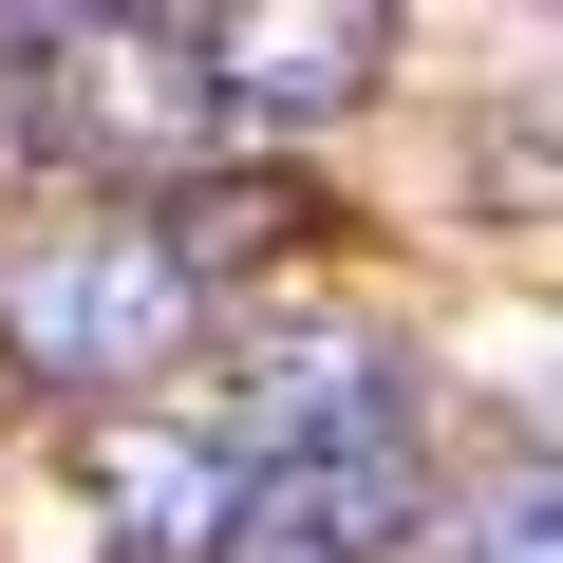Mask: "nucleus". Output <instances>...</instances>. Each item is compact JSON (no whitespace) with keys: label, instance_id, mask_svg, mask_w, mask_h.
<instances>
[{"label":"nucleus","instance_id":"f257e3e1","mask_svg":"<svg viewBox=\"0 0 563 563\" xmlns=\"http://www.w3.org/2000/svg\"><path fill=\"white\" fill-rule=\"evenodd\" d=\"M207 339H225V282L169 244V207L0 225V376H38V395H151Z\"/></svg>","mask_w":563,"mask_h":563},{"label":"nucleus","instance_id":"f03ea898","mask_svg":"<svg viewBox=\"0 0 563 563\" xmlns=\"http://www.w3.org/2000/svg\"><path fill=\"white\" fill-rule=\"evenodd\" d=\"M0 95H20L0 132L57 151V169H95V207H169L225 151L188 20H20V38H0Z\"/></svg>","mask_w":563,"mask_h":563},{"label":"nucleus","instance_id":"7ed1b4c3","mask_svg":"<svg viewBox=\"0 0 563 563\" xmlns=\"http://www.w3.org/2000/svg\"><path fill=\"white\" fill-rule=\"evenodd\" d=\"M225 470H282V451H357V432H413V357L376 320H244L225 339V413H188Z\"/></svg>","mask_w":563,"mask_h":563},{"label":"nucleus","instance_id":"20e7f679","mask_svg":"<svg viewBox=\"0 0 563 563\" xmlns=\"http://www.w3.org/2000/svg\"><path fill=\"white\" fill-rule=\"evenodd\" d=\"M413 526H432V432H357V451L225 470V563H395Z\"/></svg>","mask_w":563,"mask_h":563},{"label":"nucleus","instance_id":"39448f33","mask_svg":"<svg viewBox=\"0 0 563 563\" xmlns=\"http://www.w3.org/2000/svg\"><path fill=\"white\" fill-rule=\"evenodd\" d=\"M188 57H207V113L225 132H339L395 76V20H376V0H320V20H188Z\"/></svg>","mask_w":563,"mask_h":563},{"label":"nucleus","instance_id":"423d86ee","mask_svg":"<svg viewBox=\"0 0 563 563\" xmlns=\"http://www.w3.org/2000/svg\"><path fill=\"white\" fill-rule=\"evenodd\" d=\"M95 526H113V563H225V451L188 413L95 432Z\"/></svg>","mask_w":563,"mask_h":563},{"label":"nucleus","instance_id":"0eeeda50","mask_svg":"<svg viewBox=\"0 0 563 563\" xmlns=\"http://www.w3.org/2000/svg\"><path fill=\"white\" fill-rule=\"evenodd\" d=\"M432 563H563V507H544V432H507L451 507H432Z\"/></svg>","mask_w":563,"mask_h":563}]
</instances>
